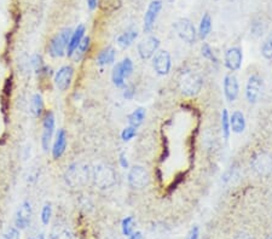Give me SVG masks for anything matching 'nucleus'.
<instances>
[{
	"label": "nucleus",
	"mask_w": 272,
	"mask_h": 239,
	"mask_svg": "<svg viewBox=\"0 0 272 239\" xmlns=\"http://www.w3.org/2000/svg\"><path fill=\"white\" fill-rule=\"evenodd\" d=\"M203 80L197 73L186 70L179 79V88L186 97H195L200 93L202 88Z\"/></svg>",
	"instance_id": "3"
},
{
	"label": "nucleus",
	"mask_w": 272,
	"mask_h": 239,
	"mask_svg": "<svg viewBox=\"0 0 272 239\" xmlns=\"http://www.w3.org/2000/svg\"><path fill=\"white\" fill-rule=\"evenodd\" d=\"M239 93V85L238 80L235 75L229 74L224 79V94L227 102H235L237 99Z\"/></svg>",
	"instance_id": "17"
},
{
	"label": "nucleus",
	"mask_w": 272,
	"mask_h": 239,
	"mask_svg": "<svg viewBox=\"0 0 272 239\" xmlns=\"http://www.w3.org/2000/svg\"><path fill=\"white\" fill-rule=\"evenodd\" d=\"M116 181L114 169L104 163H97L92 167V182L100 190L113 187Z\"/></svg>",
	"instance_id": "2"
},
{
	"label": "nucleus",
	"mask_w": 272,
	"mask_h": 239,
	"mask_svg": "<svg viewBox=\"0 0 272 239\" xmlns=\"http://www.w3.org/2000/svg\"><path fill=\"white\" fill-rule=\"evenodd\" d=\"M120 164H121V167L122 168H128V161H127V157H126V155L123 152H121L120 153Z\"/></svg>",
	"instance_id": "36"
},
{
	"label": "nucleus",
	"mask_w": 272,
	"mask_h": 239,
	"mask_svg": "<svg viewBox=\"0 0 272 239\" xmlns=\"http://www.w3.org/2000/svg\"><path fill=\"white\" fill-rule=\"evenodd\" d=\"M253 168L259 174H267L272 170V158L266 153H259L253 159Z\"/></svg>",
	"instance_id": "19"
},
{
	"label": "nucleus",
	"mask_w": 272,
	"mask_h": 239,
	"mask_svg": "<svg viewBox=\"0 0 272 239\" xmlns=\"http://www.w3.org/2000/svg\"><path fill=\"white\" fill-rule=\"evenodd\" d=\"M168 2H171V0H168ZM172 2H173V0H172Z\"/></svg>",
	"instance_id": "42"
},
{
	"label": "nucleus",
	"mask_w": 272,
	"mask_h": 239,
	"mask_svg": "<svg viewBox=\"0 0 272 239\" xmlns=\"http://www.w3.org/2000/svg\"><path fill=\"white\" fill-rule=\"evenodd\" d=\"M67 144V132L64 131V129H60V131L57 132V134H56L55 143H53L52 146V157L55 159L60 158L64 153V151H66Z\"/></svg>",
	"instance_id": "18"
},
{
	"label": "nucleus",
	"mask_w": 272,
	"mask_h": 239,
	"mask_svg": "<svg viewBox=\"0 0 272 239\" xmlns=\"http://www.w3.org/2000/svg\"><path fill=\"white\" fill-rule=\"evenodd\" d=\"M50 239H74V233L70 226L62 220H56L49 234Z\"/></svg>",
	"instance_id": "16"
},
{
	"label": "nucleus",
	"mask_w": 272,
	"mask_h": 239,
	"mask_svg": "<svg viewBox=\"0 0 272 239\" xmlns=\"http://www.w3.org/2000/svg\"><path fill=\"white\" fill-rule=\"evenodd\" d=\"M270 239H272V235H271V237H270Z\"/></svg>",
	"instance_id": "41"
},
{
	"label": "nucleus",
	"mask_w": 272,
	"mask_h": 239,
	"mask_svg": "<svg viewBox=\"0 0 272 239\" xmlns=\"http://www.w3.org/2000/svg\"><path fill=\"white\" fill-rule=\"evenodd\" d=\"M64 181L69 187L81 188L92 181V167L85 162H75L67 168Z\"/></svg>",
	"instance_id": "1"
},
{
	"label": "nucleus",
	"mask_w": 272,
	"mask_h": 239,
	"mask_svg": "<svg viewBox=\"0 0 272 239\" xmlns=\"http://www.w3.org/2000/svg\"><path fill=\"white\" fill-rule=\"evenodd\" d=\"M55 115L52 111H47L43 120V135H41V146L44 151L50 149V144L52 141L53 133H55Z\"/></svg>",
	"instance_id": "9"
},
{
	"label": "nucleus",
	"mask_w": 272,
	"mask_h": 239,
	"mask_svg": "<svg viewBox=\"0 0 272 239\" xmlns=\"http://www.w3.org/2000/svg\"><path fill=\"white\" fill-rule=\"evenodd\" d=\"M44 113V100L39 93H35L31 99V114L34 117H40Z\"/></svg>",
	"instance_id": "26"
},
{
	"label": "nucleus",
	"mask_w": 272,
	"mask_h": 239,
	"mask_svg": "<svg viewBox=\"0 0 272 239\" xmlns=\"http://www.w3.org/2000/svg\"><path fill=\"white\" fill-rule=\"evenodd\" d=\"M264 91V81L259 75H252L247 81L246 98L250 104H255L261 98Z\"/></svg>",
	"instance_id": "8"
},
{
	"label": "nucleus",
	"mask_w": 272,
	"mask_h": 239,
	"mask_svg": "<svg viewBox=\"0 0 272 239\" xmlns=\"http://www.w3.org/2000/svg\"><path fill=\"white\" fill-rule=\"evenodd\" d=\"M2 239H21V233L20 229L16 226L10 227L7 231L3 233Z\"/></svg>",
	"instance_id": "34"
},
{
	"label": "nucleus",
	"mask_w": 272,
	"mask_h": 239,
	"mask_svg": "<svg viewBox=\"0 0 272 239\" xmlns=\"http://www.w3.org/2000/svg\"><path fill=\"white\" fill-rule=\"evenodd\" d=\"M97 5H98V0H87V7L91 11L96 10Z\"/></svg>",
	"instance_id": "37"
},
{
	"label": "nucleus",
	"mask_w": 272,
	"mask_h": 239,
	"mask_svg": "<svg viewBox=\"0 0 272 239\" xmlns=\"http://www.w3.org/2000/svg\"><path fill=\"white\" fill-rule=\"evenodd\" d=\"M261 55L265 60H272V33L266 38L261 46Z\"/></svg>",
	"instance_id": "30"
},
{
	"label": "nucleus",
	"mask_w": 272,
	"mask_h": 239,
	"mask_svg": "<svg viewBox=\"0 0 272 239\" xmlns=\"http://www.w3.org/2000/svg\"><path fill=\"white\" fill-rule=\"evenodd\" d=\"M85 32H86V28H85L84 25H80L75 28V31L73 32L72 35H70L69 44H68L67 47V55L68 57H72L74 51L76 50V47L79 46V44L81 43V40L84 39Z\"/></svg>",
	"instance_id": "20"
},
{
	"label": "nucleus",
	"mask_w": 272,
	"mask_h": 239,
	"mask_svg": "<svg viewBox=\"0 0 272 239\" xmlns=\"http://www.w3.org/2000/svg\"><path fill=\"white\" fill-rule=\"evenodd\" d=\"M123 97H125V98H127V99H131L133 97V92L131 90H128V88H127V90L125 91V93H123Z\"/></svg>",
	"instance_id": "40"
},
{
	"label": "nucleus",
	"mask_w": 272,
	"mask_h": 239,
	"mask_svg": "<svg viewBox=\"0 0 272 239\" xmlns=\"http://www.w3.org/2000/svg\"><path fill=\"white\" fill-rule=\"evenodd\" d=\"M133 72V62L131 58H125L116 66L114 67L113 73H111V80H113V84L116 87H123L125 86V81L128 76H131Z\"/></svg>",
	"instance_id": "6"
},
{
	"label": "nucleus",
	"mask_w": 272,
	"mask_h": 239,
	"mask_svg": "<svg viewBox=\"0 0 272 239\" xmlns=\"http://www.w3.org/2000/svg\"><path fill=\"white\" fill-rule=\"evenodd\" d=\"M153 67L158 75H167L171 72V67H172L170 52L166 51V50H161V51L156 52L153 58Z\"/></svg>",
	"instance_id": "10"
},
{
	"label": "nucleus",
	"mask_w": 272,
	"mask_h": 239,
	"mask_svg": "<svg viewBox=\"0 0 272 239\" xmlns=\"http://www.w3.org/2000/svg\"><path fill=\"white\" fill-rule=\"evenodd\" d=\"M127 180H128V184L132 188H137V190H141V188L147 187L150 182V175L148 173V170L144 167L142 166H134L129 169L128 176H127Z\"/></svg>",
	"instance_id": "7"
},
{
	"label": "nucleus",
	"mask_w": 272,
	"mask_h": 239,
	"mask_svg": "<svg viewBox=\"0 0 272 239\" xmlns=\"http://www.w3.org/2000/svg\"><path fill=\"white\" fill-rule=\"evenodd\" d=\"M221 132H223L224 139H229L231 129H230V116L226 109H224L223 113H221Z\"/></svg>",
	"instance_id": "28"
},
{
	"label": "nucleus",
	"mask_w": 272,
	"mask_h": 239,
	"mask_svg": "<svg viewBox=\"0 0 272 239\" xmlns=\"http://www.w3.org/2000/svg\"><path fill=\"white\" fill-rule=\"evenodd\" d=\"M128 239H144V237L141 232H133L128 237Z\"/></svg>",
	"instance_id": "38"
},
{
	"label": "nucleus",
	"mask_w": 272,
	"mask_h": 239,
	"mask_svg": "<svg viewBox=\"0 0 272 239\" xmlns=\"http://www.w3.org/2000/svg\"><path fill=\"white\" fill-rule=\"evenodd\" d=\"M137 135V128L133 126H128L125 127V128L122 129V132H121V139L123 141H129L131 139Z\"/></svg>",
	"instance_id": "32"
},
{
	"label": "nucleus",
	"mask_w": 272,
	"mask_h": 239,
	"mask_svg": "<svg viewBox=\"0 0 272 239\" xmlns=\"http://www.w3.org/2000/svg\"><path fill=\"white\" fill-rule=\"evenodd\" d=\"M72 29L70 28H64L62 29L60 33H57L55 37L52 38V40L50 41L49 45V53L52 57L58 58L64 56V53L67 51L68 44H69L70 35H72Z\"/></svg>",
	"instance_id": "4"
},
{
	"label": "nucleus",
	"mask_w": 272,
	"mask_h": 239,
	"mask_svg": "<svg viewBox=\"0 0 272 239\" xmlns=\"http://www.w3.org/2000/svg\"><path fill=\"white\" fill-rule=\"evenodd\" d=\"M115 57H116V51H115V49L111 46H108L99 52L96 61L98 66H109V64L114 63Z\"/></svg>",
	"instance_id": "22"
},
{
	"label": "nucleus",
	"mask_w": 272,
	"mask_h": 239,
	"mask_svg": "<svg viewBox=\"0 0 272 239\" xmlns=\"http://www.w3.org/2000/svg\"><path fill=\"white\" fill-rule=\"evenodd\" d=\"M51 216H52V206L50 203H46V204L43 206V210H41V222H43L44 226L49 225Z\"/></svg>",
	"instance_id": "31"
},
{
	"label": "nucleus",
	"mask_w": 272,
	"mask_h": 239,
	"mask_svg": "<svg viewBox=\"0 0 272 239\" xmlns=\"http://www.w3.org/2000/svg\"><path fill=\"white\" fill-rule=\"evenodd\" d=\"M160 47V39L156 37H148L144 40H142L138 44V55L142 60H149V58L154 57L156 52H158Z\"/></svg>",
	"instance_id": "13"
},
{
	"label": "nucleus",
	"mask_w": 272,
	"mask_h": 239,
	"mask_svg": "<svg viewBox=\"0 0 272 239\" xmlns=\"http://www.w3.org/2000/svg\"><path fill=\"white\" fill-rule=\"evenodd\" d=\"M233 239H254V238L250 237V235L247 234V233H239V234L236 235Z\"/></svg>",
	"instance_id": "39"
},
{
	"label": "nucleus",
	"mask_w": 272,
	"mask_h": 239,
	"mask_svg": "<svg viewBox=\"0 0 272 239\" xmlns=\"http://www.w3.org/2000/svg\"><path fill=\"white\" fill-rule=\"evenodd\" d=\"M138 38V31L137 29H127L126 32H123L122 34L117 38V45H119L121 49H127L133 44V41Z\"/></svg>",
	"instance_id": "23"
},
{
	"label": "nucleus",
	"mask_w": 272,
	"mask_h": 239,
	"mask_svg": "<svg viewBox=\"0 0 272 239\" xmlns=\"http://www.w3.org/2000/svg\"><path fill=\"white\" fill-rule=\"evenodd\" d=\"M134 219L132 216H127L126 219L122 220V223H121V229H122L123 235L126 237H129L133 232H134Z\"/></svg>",
	"instance_id": "29"
},
{
	"label": "nucleus",
	"mask_w": 272,
	"mask_h": 239,
	"mask_svg": "<svg viewBox=\"0 0 272 239\" xmlns=\"http://www.w3.org/2000/svg\"><path fill=\"white\" fill-rule=\"evenodd\" d=\"M200 235V229L197 226H194L193 228L190 229L188 233V235H186V239H199Z\"/></svg>",
	"instance_id": "35"
},
{
	"label": "nucleus",
	"mask_w": 272,
	"mask_h": 239,
	"mask_svg": "<svg viewBox=\"0 0 272 239\" xmlns=\"http://www.w3.org/2000/svg\"><path fill=\"white\" fill-rule=\"evenodd\" d=\"M146 116H147V113H146V109L144 108H138L135 109L133 113H131L128 115V123L129 126H133L135 127V128H138L142 123L144 122V120H146Z\"/></svg>",
	"instance_id": "25"
},
{
	"label": "nucleus",
	"mask_w": 272,
	"mask_h": 239,
	"mask_svg": "<svg viewBox=\"0 0 272 239\" xmlns=\"http://www.w3.org/2000/svg\"><path fill=\"white\" fill-rule=\"evenodd\" d=\"M173 28L176 33L183 41L186 44H195L197 40V32L195 29L190 20L188 19H179L173 23Z\"/></svg>",
	"instance_id": "5"
},
{
	"label": "nucleus",
	"mask_w": 272,
	"mask_h": 239,
	"mask_svg": "<svg viewBox=\"0 0 272 239\" xmlns=\"http://www.w3.org/2000/svg\"><path fill=\"white\" fill-rule=\"evenodd\" d=\"M88 47H90V38L84 37V39L81 40V43L79 44V46L76 47V50L73 53L72 57L74 58V61L75 62L81 61L82 58H84V56L87 53Z\"/></svg>",
	"instance_id": "27"
},
{
	"label": "nucleus",
	"mask_w": 272,
	"mask_h": 239,
	"mask_svg": "<svg viewBox=\"0 0 272 239\" xmlns=\"http://www.w3.org/2000/svg\"><path fill=\"white\" fill-rule=\"evenodd\" d=\"M201 52H202V56L206 58V60H209V61L214 62V63H218V58L215 57L214 52H213V50L211 49V46H209L208 44H203L202 49H201Z\"/></svg>",
	"instance_id": "33"
},
{
	"label": "nucleus",
	"mask_w": 272,
	"mask_h": 239,
	"mask_svg": "<svg viewBox=\"0 0 272 239\" xmlns=\"http://www.w3.org/2000/svg\"><path fill=\"white\" fill-rule=\"evenodd\" d=\"M32 216H33V208L29 200H25L21 203L16 211L15 216V226L19 229H26L27 227L31 225Z\"/></svg>",
	"instance_id": "11"
},
{
	"label": "nucleus",
	"mask_w": 272,
	"mask_h": 239,
	"mask_svg": "<svg viewBox=\"0 0 272 239\" xmlns=\"http://www.w3.org/2000/svg\"><path fill=\"white\" fill-rule=\"evenodd\" d=\"M161 10H162L161 0H153V2L150 3L146 11V15H144V23H143L144 33H150V32L153 31Z\"/></svg>",
	"instance_id": "12"
},
{
	"label": "nucleus",
	"mask_w": 272,
	"mask_h": 239,
	"mask_svg": "<svg viewBox=\"0 0 272 239\" xmlns=\"http://www.w3.org/2000/svg\"><path fill=\"white\" fill-rule=\"evenodd\" d=\"M230 129L237 134L246 129V120H244V115L241 111H233L230 116Z\"/></svg>",
	"instance_id": "21"
},
{
	"label": "nucleus",
	"mask_w": 272,
	"mask_h": 239,
	"mask_svg": "<svg viewBox=\"0 0 272 239\" xmlns=\"http://www.w3.org/2000/svg\"><path fill=\"white\" fill-rule=\"evenodd\" d=\"M242 62H243V53H242L241 47H230L225 52L224 64L231 72H236V70L241 69Z\"/></svg>",
	"instance_id": "14"
},
{
	"label": "nucleus",
	"mask_w": 272,
	"mask_h": 239,
	"mask_svg": "<svg viewBox=\"0 0 272 239\" xmlns=\"http://www.w3.org/2000/svg\"><path fill=\"white\" fill-rule=\"evenodd\" d=\"M73 76H74L73 67L70 66L62 67L61 69L55 74V79H53L56 87L60 91H67L68 88L70 87V85H72Z\"/></svg>",
	"instance_id": "15"
},
{
	"label": "nucleus",
	"mask_w": 272,
	"mask_h": 239,
	"mask_svg": "<svg viewBox=\"0 0 272 239\" xmlns=\"http://www.w3.org/2000/svg\"><path fill=\"white\" fill-rule=\"evenodd\" d=\"M211 31H212L211 15L205 14L202 16V19H201L200 27H199V33H197V35L200 37V39L205 40L206 38L209 35V33H211Z\"/></svg>",
	"instance_id": "24"
}]
</instances>
